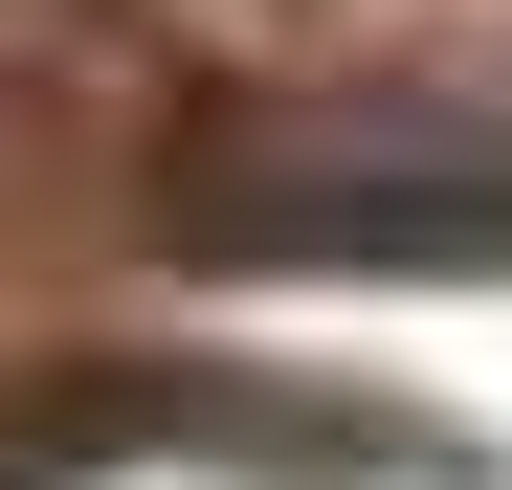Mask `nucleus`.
I'll list each match as a JSON object with an SVG mask.
<instances>
[{
  "label": "nucleus",
  "instance_id": "nucleus-1",
  "mask_svg": "<svg viewBox=\"0 0 512 490\" xmlns=\"http://www.w3.org/2000/svg\"><path fill=\"white\" fill-rule=\"evenodd\" d=\"M156 223H179V268H512V134L446 90L268 112V134H201Z\"/></svg>",
  "mask_w": 512,
  "mask_h": 490
}]
</instances>
